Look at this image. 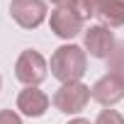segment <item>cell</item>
Wrapping results in <instances>:
<instances>
[{
  "label": "cell",
  "mask_w": 124,
  "mask_h": 124,
  "mask_svg": "<svg viewBox=\"0 0 124 124\" xmlns=\"http://www.w3.org/2000/svg\"><path fill=\"white\" fill-rule=\"evenodd\" d=\"M0 85H3V78H0Z\"/></svg>",
  "instance_id": "2e32d148"
},
{
  "label": "cell",
  "mask_w": 124,
  "mask_h": 124,
  "mask_svg": "<svg viewBox=\"0 0 124 124\" xmlns=\"http://www.w3.org/2000/svg\"><path fill=\"white\" fill-rule=\"evenodd\" d=\"M95 124H124V117L117 109H102L97 114V122Z\"/></svg>",
  "instance_id": "7c38bea8"
},
{
  "label": "cell",
  "mask_w": 124,
  "mask_h": 124,
  "mask_svg": "<svg viewBox=\"0 0 124 124\" xmlns=\"http://www.w3.org/2000/svg\"><path fill=\"white\" fill-rule=\"evenodd\" d=\"M51 3H54L56 8H71V5H73V0H51Z\"/></svg>",
  "instance_id": "5bb4252c"
},
{
  "label": "cell",
  "mask_w": 124,
  "mask_h": 124,
  "mask_svg": "<svg viewBox=\"0 0 124 124\" xmlns=\"http://www.w3.org/2000/svg\"><path fill=\"white\" fill-rule=\"evenodd\" d=\"M97 17H102L105 27H122L124 24V0H95Z\"/></svg>",
  "instance_id": "9c48e42d"
},
{
  "label": "cell",
  "mask_w": 124,
  "mask_h": 124,
  "mask_svg": "<svg viewBox=\"0 0 124 124\" xmlns=\"http://www.w3.org/2000/svg\"><path fill=\"white\" fill-rule=\"evenodd\" d=\"M83 17L80 15H76L73 10H68V8H56L54 12H51V20H49V24H51V32L56 34V37H61V39H73V37H78L80 32H83Z\"/></svg>",
  "instance_id": "5b68a950"
},
{
  "label": "cell",
  "mask_w": 124,
  "mask_h": 124,
  "mask_svg": "<svg viewBox=\"0 0 124 124\" xmlns=\"http://www.w3.org/2000/svg\"><path fill=\"white\" fill-rule=\"evenodd\" d=\"M15 76L27 88H37L46 78V61H44V56L39 51H34V49L22 51L17 63H15Z\"/></svg>",
  "instance_id": "3957f363"
},
{
  "label": "cell",
  "mask_w": 124,
  "mask_h": 124,
  "mask_svg": "<svg viewBox=\"0 0 124 124\" xmlns=\"http://www.w3.org/2000/svg\"><path fill=\"white\" fill-rule=\"evenodd\" d=\"M107 71L124 78V41H117L112 54L107 56Z\"/></svg>",
  "instance_id": "30bf717a"
},
{
  "label": "cell",
  "mask_w": 124,
  "mask_h": 124,
  "mask_svg": "<svg viewBox=\"0 0 124 124\" xmlns=\"http://www.w3.org/2000/svg\"><path fill=\"white\" fill-rule=\"evenodd\" d=\"M88 71V56L76 44L58 46L51 56V76L61 83H78Z\"/></svg>",
  "instance_id": "6da1fadb"
},
{
  "label": "cell",
  "mask_w": 124,
  "mask_h": 124,
  "mask_svg": "<svg viewBox=\"0 0 124 124\" xmlns=\"http://www.w3.org/2000/svg\"><path fill=\"white\" fill-rule=\"evenodd\" d=\"M0 124H22V119L12 109H0Z\"/></svg>",
  "instance_id": "4fadbf2b"
},
{
  "label": "cell",
  "mask_w": 124,
  "mask_h": 124,
  "mask_svg": "<svg viewBox=\"0 0 124 124\" xmlns=\"http://www.w3.org/2000/svg\"><path fill=\"white\" fill-rule=\"evenodd\" d=\"M93 97L90 88L85 83H66V85H61L54 95V105L58 112H63V114H78L85 109L88 100Z\"/></svg>",
  "instance_id": "7a4b0ae2"
},
{
  "label": "cell",
  "mask_w": 124,
  "mask_h": 124,
  "mask_svg": "<svg viewBox=\"0 0 124 124\" xmlns=\"http://www.w3.org/2000/svg\"><path fill=\"white\" fill-rule=\"evenodd\" d=\"M10 12L20 27L37 29L46 20V3L44 0H12Z\"/></svg>",
  "instance_id": "277c9868"
},
{
  "label": "cell",
  "mask_w": 124,
  "mask_h": 124,
  "mask_svg": "<svg viewBox=\"0 0 124 124\" xmlns=\"http://www.w3.org/2000/svg\"><path fill=\"white\" fill-rule=\"evenodd\" d=\"M17 109L27 117H41L49 109V95L39 88H24L17 95Z\"/></svg>",
  "instance_id": "ba28073f"
},
{
  "label": "cell",
  "mask_w": 124,
  "mask_h": 124,
  "mask_svg": "<svg viewBox=\"0 0 124 124\" xmlns=\"http://www.w3.org/2000/svg\"><path fill=\"white\" fill-rule=\"evenodd\" d=\"M83 41H85V49L90 51V56H95V58H107L112 54L114 44H117L114 34L105 24H93L90 29H85Z\"/></svg>",
  "instance_id": "8992f818"
},
{
  "label": "cell",
  "mask_w": 124,
  "mask_h": 124,
  "mask_svg": "<svg viewBox=\"0 0 124 124\" xmlns=\"http://www.w3.org/2000/svg\"><path fill=\"white\" fill-rule=\"evenodd\" d=\"M93 100H97L100 105L109 107V105H117L122 97H124V78L117 76V73H105L95 85H93Z\"/></svg>",
  "instance_id": "52a82bcc"
},
{
  "label": "cell",
  "mask_w": 124,
  "mask_h": 124,
  "mask_svg": "<svg viewBox=\"0 0 124 124\" xmlns=\"http://www.w3.org/2000/svg\"><path fill=\"white\" fill-rule=\"evenodd\" d=\"M68 10H73V12H76V15H80L83 20H88V17L97 15V8H95V0H73V5H71Z\"/></svg>",
  "instance_id": "8fae6325"
},
{
  "label": "cell",
  "mask_w": 124,
  "mask_h": 124,
  "mask_svg": "<svg viewBox=\"0 0 124 124\" xmlns=\"http://www.w3.org/2000/svg\"><path fill=\"white\" fill-rule=\"evenodd\" d=\"M68 124H90V122H88V119H80V117H78V119H71Z\"/></svg>",
  "instance_id": "9a60e30c"
}]
</instances>
